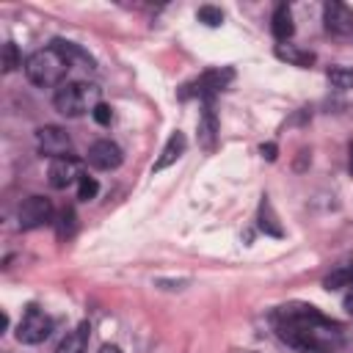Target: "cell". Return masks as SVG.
Segmentation results:
<instances>
[{
  "mask_svg": "<svg viewBox=\"0 0 353 353\" xmlns=\"http://www.w3.org/2000/svg\"><path fill=\"white\" fill-rule=\"evenodd\" d=\"M97 353H121V350H119L116 345H102V347H99Z\"/></svg>",
  "mask_w": 353,
  "mask_h": 353,
  "instance_id": "484cf974",
  "label": "cell"
},
{
  "mask_svg": "<svg viewBox=\"0 0 353 353\" xmlns=\"http://www.w3.org/2000/svg\"><path fill=\"white\" fill-rule=\"evenodd\" d=\"M80 176H83V163H80L74 154L50 160V168H47V182H50V188L66 190V188H72L74 182H80Z\"/></svg>",
  "mask_w": 353,
  "mask_h": 353,
  "instance_id": "8992f818",
  "label": "cell"
},
{
  "mask_svg": "<svg viewBox=\"0 0 353 353\" xmlns=\"http://www.w3.org/2000/svg\"><path fill=\"white\" fill-rule=\"evenodd\" d=\"M85 160H88V165H94L99 171H113V168L121 165L124 154H121V146L119 143H113L110 138H102V141H94L88 146Z\"/></svg>",
  "mask_w": 353,
  "mask_h": 353,
  "instance_id": "9c48e42d",
  "label": "cell"
},
{
  "mask_svg": "<svg viewBox=\"0 0 353 353\" xmlns=\"http://www.w3.org/2000/svg\"><path fill=\"white\" fill-rule=\"evenodd\" d=\"M185 149H188V138H185V132L174 130V132L168 135V141H165V146H163L160 157L154 160L152 171H154V174H157V171H165L168 165H174V163H176V160L185 154Z\"/></svg>",
  "mask_w": 353,
  "mask_h": 353,
  "instance_id": "8fae6325",
  "label": "cell"
},
{
  "mask_svg": "<svg viewBox=\"0 0 353 353\" xmlns=\"http://www.w3.org/2000/svg\"><path fill=\"white\" fill-rule=\"evenodd\" d=\"M72 229H74V212L72 210H63L61 212V221H58V234L61 237H69Z\"/></svg>",
  "mask_w": 353,
  "mask_h": 353,
  "instance_id": "603a6c76",
  "label": "cell"
},
{
  "mask_svg": "<svg viewBox=\"0 0 353 353\" xmlns=\"http://www.w3.org/2000/svg\"><path fill=\"white\" fill-rule=\"evenodd\" d=\"M22 69H25V77H28L33 85H39V88H52V85H63L69 69H74V66H72V61H69L63 44H61V41H52L50 47H41V50L30 52V55L25 58V66H22Z\"/></svg>",
  "mask_w": 353,
  "mask_h": 353,
  "instance_id": "7a4b0ae2",
  "label": "cell"
},
{
  "mask_svg": "<svg viewBox=\"0 0 353 353\" xmlns=\"http://www.w3.org/2000/svg\"><path fill=\"white\" fill-rule=\"evenodd\" d=\"M323 22H325V30L336 36H353V8L339 0H328L323 6Z\"/></svg>",
  "mask_w": 353,
  "mask_h": 353,
  "instance_id": "30bf717a",
  "label": "cell"
},
{
  "mask_svg": "<svg viewBox=\"0 0 353 353\" xmlns=\"http://www.w3.org/2000/svg\"><path fill=\"white\" fill-rule=\"evenodd\" d=\"M50 331H52V320L36 306H28L22 320L17 323V339L22 345H39L50 336Z\"/></svg>",
  "mask_w": 353,
  "mask_h": 353,
  "instance_id": "277c9868",
  "label": "cell"
},
{
  "mask_svg": "<svg viewBox=\"0 0 353 353\" xmlns=\"http://www.w3.org/2000/svg\"><path fill=\"white\" fill-rule=\"evenodd\" d=\"M259 152H262V157L276 160V143H262V146H259Z\"/></svg>",
  "mask_w": 353,
  "mask_h": 353,
  "instance_id": "cb8c5ba5",
  "label": "cell"
},
{
  "mask_svg": "<svg viewBox=\"0 0 353 353\" xmlns=\"http://www.w3.org/2000/svg\"><path fill=\"white\" fill-rule=\"evenodd\" d=\"M91 116H94V121H97V124H102V127H108V124L113 121V110H110V105H105V102H99V105L94 108V113H91Z\"/></svg>",
  "mask_w": 353,
  "mask_h": 353,
  "instance_id": "7402d4cb",
  "label": "cell"
},
{
  "mask_svg": "<svg viewBox=\"0 0 353 353\" xmlns=\"http://www.w3.org/2000/svg\"><path fill=\"white\" fill-rule=\"evenodd\" d=\"M50 218H52V204H50V199H44V196H28V199L19 204V210H17L19 229H25V232L44 226Z\"/></svg>",
  "mask_w": 353,
  "mask_h": 353,
  "instance_id": "ba28073f",
  "label": "cell"
},
{
  "mask_svg": "<svg viewBox=\"0 0 353 353\" xmlns=\"http://www.w3.org/2000/svg\"><path fill=\"white\" fill-rule=\"evenodd\" d=\"M323 287L331 292V290H342V287H353V265H342L336 270H331L325 279H323Z\"/></svg>",
  "mask_w": 353,
  "mask_h": 353,
  "instance_id": "2e32d148",
  "label": "cell"
},
{
  "mask_svg": "<svg viewBox=\"0 0 353 353\" xmlns=\"http://www.w3.org/2000/svg\"><path fill=\"white\" fill-rule=\"evenodd\" d=\"M196 17H199V22H204V25H210V28H218V25L223 22V11L215 8V6H201V8L196 11Z\"/></svg>",
  "mask_w": 353,
  "mask_h": 353,
  "instance_id": "44dd1931",
  "label": "cell"
},
{
  "mask_svg": "<svg viewBox=\"0 0 353 353\" xmlns=\"http://www.w3.org/2000/svg\"><path fill=\"white\" fill-rule=\"evenodd\" d=\"M276 58L279 61H287V63H292V66H301V69H306V66H312L314 63V55L312 52H306V50H298L295 44H276Z\"/></svg>",
  "mask_w": 353,
  "mask_h": 353,
  "instance_id": "9a60e30c",
  "label": "cell"
},
{
  "mask_svg": "<svg viewBox=\"0 0 353 353\" xmlns=\"http://www.w3.org/2000/svg\"><path fill=\"white\" fill-rule=\"evenodd\" d=\"M342 303H345V312H347V314H353V287L347 290V295H345V301H342Z\"/></svg>",
  "mask_w": 353,
  "mask_h": 353,
  "instance_id": "d4e9b609",
  "label": "cell"
},
{
  "mask_svg": "<svg viewBox=\"0 0 353 353\" xmlns=\"http://www.w3.org/2000/svg\"><path fill=\"white\" fill-rule=\"evenodd\" d=\"M97 193H99V182L94 176L83 174L80 182H77V199L80 201H91V199H97Z\"/></svg>",
  "mask_w": 353,
  "mask_h": 353,
  "instance_id": "ffe728a7",
  "label": "cell"
},
{
  "mask_svg": "<svg viewBox=\"0 0 353 353\" xmlns=\"http://www.w3.org/2000/svg\"><path fill=\"white\" fill-rule=\"evenodd\" d=\"M19 66H25V63H22V55H19L17 44H14V41H6V44H3V72L8 74V72H14V69H19Z\"/></svg>",
  "mask_w": 353,
  "mask_h": 353,
  "instance_id": "d6986e66",
  "label": "cell"
},
{
  "mask_svg": "<svg viewBox=\"0 0 353 353\" xmlns=\"http://www.w3.org/2000/svg\"><path fill=\"white\" fill-rule=\"evenodd\" d=\"M232 80H234V69H232V66L210 69V72H204V74H201L196 83L185 85L182 97H212V94L223 91V88H226Z\"/></svg>",
  "mask_w": 353,
  "mask_h": 353,
  "instance_id": "52a82bcc",
  "label": "cell"
},
{
  "mask_svg": "<svg viewBox=\"0 0 353 353\" xmlns=\"http://www.w3.org/2000/svg\"><path fill=\"white\" fill-rule=\"evenodd\" d=\"M36 146H39V154L41 157H66L72 154V138L63 127H55V124H44L36 130Z\"/></svg>",
  "mask_w": 353,
  "mask_h": 353,
  "instance_id": "5b68a950",
  "label": "cell"
},
{
  "mask_svg": "<svg viewBox=\"0 0 353 353\" xmlns=\"http://www.w3.org/2000/svg\"><path fill=\"white\" fill-rule=\"evenodd\" d=\"M99 85L94 83H83V80H66L63 85L55 88L52 105L61 116L66 119H77L83 113H94V108L99 105Z\"/></svg>",
  "mask_w": 353,
  "mask_h": 353,
  "instance_id": "3957f363",
  "label": "cell"
},
{
  "mask_svg": "<svg viewBox=\"0 0 353 353\" xmlns=\"http://www.w3.org/2000/svg\"><path fill=\"white\" fill-rule=\"evenodd\" d=\"M279 336L298 350H323L339 342V325L309 303H287L273 314Z\"/></svg>",
  "mask_w": 353,
  "mask_h": 353,
  "instance_id": "6da1fadb",
  "label": "cell"
},
{
  "mask_svg": "<svg viewBox=\"0 0 353 353\" xmlns=\"http://www.w3.org/2000/svg\"><path fill=\"white\" fill-rule=\"evenodd\" d=\"M88 336H91V325L83 320V323H77L72 331L63 334V339L58 342L55 353H85V347H88Z\"/></svg>",
  "mask_w": 353,
  "mask_h": 353,
  "instance_id": "7c38bea8",
  "label": "cell"
},
{
  "mask_svg": "<svg viewBox=\"0 0 353 353\" xmlns=\"http://www.w3.org/2000/svg\"><path fill=\"white\" fill-rule=\"evenodd\" d=\"M292 33H295L292 11H290V6H287V3H279V6H276V11H273V36L284 44L287 39H292Z\"/></svg>",
  "mask_w": 353,
  "mask_h": 353,
  "instance_id": "5bb4252c",
  "label": "cell"
},
{
  "mask_svg": "<svg viewBox=\"0 0 353 353\" xmlns=\"http://www.w3.org/2000/svg\"><path fill=\"white\" fill-rule=\"evenodd\" d=\"M215 138H218V119H215V110L207 105L201 119H199V143L204 152H212L215 149Z\"/></svg>",
  "mask_w": 353,
  "mask_h": 353,
  "instance_id": "4fadbf2b",
  "label": "cell"
},
{
  "mask_svg": "<svg viewBox=\"0 0 353 353\" xmlns=\"http://www.w3.org/2000/svg\"><path fill=\"white\" fill-rule=\"evenodd\" d=\"M259 226H262V232H265V234L281 237V226L276 223V218H273V212H270L268 199H262V204H259Z\"/></svg>",
  "mask_w": 353,
  "mask_h": 353,
  "instance_id": "ac0fdd59",
  "label": "cell"
},
{
  "mask_svg": "<svg viewBox=\"0 0 353 353\" xmlns=\"http://www.w3.org/2000/svg\"><path fill=\"white\" fill-rule=\"evenodd\" d=\"M325 77H328V83H331L334 88H339V91L353 88V66H331V69L325 72Z\"/></svg>",
  "mask_w": 353,
  "mask_h": 353,
  "instance_id": "e0dca14e",
  "label": "cell"
},
{
  "mask_svg": "<svg viewBox=\"0 0 353 353\" xmlns=\"http://www.w3.org/2000/svg\"><path fill=\"white\" fill-rule=\"evenodd\" d=\"M347 171L353 174V143H350V152H347Z\"/></svg>",
  "mask_w": 353,
  "mask_h": 353,
  "instance_id": "4316f807",
  "label": "cell"
}]
</instances>
